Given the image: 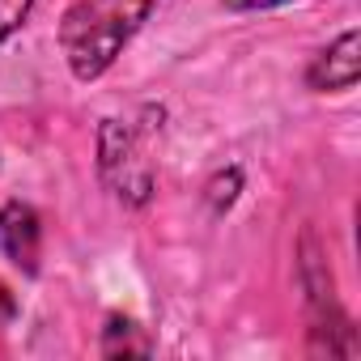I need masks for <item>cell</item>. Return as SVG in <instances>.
Returning <instances> with one entry per match:
<instances>
[{"label": "cell", "mask_w": 361, "mask_h": 361, "mask_svg": "<svg viewBox=\"0 0 361 361\" xmlns=\"http://www.w3.org/2000/svg\"><path fill=\"white\" fill-rule=\"evenodd\" d=\"M153 9L157 0H81V5H73L60 22V47L73 77H102Z\"/></svg>", "instance_id": "1"}, {"label": "cell", "mask_w": 361, "mask_h": 361, "mask_svg": "<svg viewBox=\"0 0 361 361\" xmlns=\"http://www.w3.org/2000/svg\"><path fill=\"white\" fill-rule=\"evenodd\" d=\"M361 39H357V30H344L327 51H319L314 56V64L306 68V81H310V90H353L357 85V77H361Z\"/></svg>", "instance_id": "4"}, {"label": "cell", "mask_w": 361, "mask_h": 361, "mask_svg": "<svg viewBox=\"0 0 361 361\" xmlns=\"http://www.w3.org/2000/svg\"><path fill=\"white\" fill-rule=\"evenodd\" d=\"M13 314H18V302H13V293H9L5 285H0V327H5Z\"/></svg>", "instance_id": "7"}, {"label": "cell", "mask_w": 361, "mask_h": 361, "mask_svg": "<svg viewBox=\"0 0 361 361\" xmlns=\"http://www.w3.org/2000/svg\"><path fill=\"white\" fill-rule=\"evenodd\" d=\"M39 243H43V226L39 213L22 200H9L0 209V251H5L22 272H39Z\"/></svg>", "instance_id": "3"}, {"label": "cell", "mask_w": 361, "mask_h": 361, "mask_svg": "<svg viewBox=\"0 0 361 361\" xmlns=\"http://www.w3.org/2000/svg\"><path fill=\"white\" fill-rule=\"evenodd\" d=\"M98 153H102V174L115 188V196L128 204H145L153 192V166L149 157H140V136L128 123L106 119L98 136Z\"/></svg>", "instance_id": "2"}, {"label": "cell", "mask_w": 361, "mask_h": 361, "mask_svg": "<svg viewBox=\"0 0 361 361\" xmlns=\"http://www.w3.org/2000/svg\"><path fill=\"white\" fill-rule=\"evenodd\" d=\"M276 5H289V0H226V9L234 13H255V9H276Z\"/></svg>", "instance_id": "6"}, {"label": "cell", "mask_w": 361, "mask_h": 361, "mask_svg": "<svg viewBox=\"0 0 361 361\" xmlns=\"http://www.w3.org/2000/svg\"><path fill=\"white\" fill-rule=\"evenodd\" d=\"M30 9H35V0H0V43H5V39L26 22Z\"/></svg>", "instance_id": "5"}]
</instances>
